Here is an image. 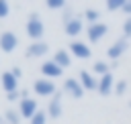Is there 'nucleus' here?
<instances>
[{"mask_svg": "<svg viewBox=\"0 0 131 124\" xmlns=\"http://www.w3.org/2000/svg\"><path fill=\"white\" fill-rule=\"evenodd\" d=\"M27 35L33 39V41H41V37L45 35V24L41 20V16L37 12H31L29 14V20H27Z\"/></svg>", "mask_w": 131, "mask_h": 124, "instance_id": "f257e3e1", "label": "nucleus"}, {"mask_svg": "<svg viewBox=\"0 0 131 124\" xmlns=\"http://www.w3.org/2000/svg\"><path fill=\"white\" fill-rule=\"evenodd\" d=\"M33 91L41 98H53L57 94V87L53 83V79H47V77H41L33 83Z\"/></svg>", "mask_w": 131, "mask_h": 124, "instance_id": "f03ea898", "label": "nucleus"}, {"mask_svg": "<svg viewBox=\"0 0 131 124\" xmlns=\"http://www.w3.org/2000/svg\"><path fill=\"white\" fill-rule=\"evenodd\" d=\"M127 49H129V39L121 37V39H117V41L106 49V57H108L111 61H119V59L127 53Z\"/></svg>", "mask_w": 131, "mask_h": 124, "instance_id": "7ed1b4c3", "label": "nucleus"}, {"mask_svg": "<svg viewBox=\"0 0 131 124\" xmlns=\"http://www.w3.org/2000/svg\"><path fill=\"white\" fill-rule=\"evenodd\" d=\"M106 33H108V24H104V22H94V24H88V28H86L88 41L92 45L98 43V41H102L106 37Z\"/></svg>", "mask_w": 131, "mask_h": 124, "instance_id": "20e7f679", "label": "nucleus"}, {"mask_svg": "<svg viewBox=\"0 0 131 124\" xmlns=\"http://www.w3.org/2000/svg\"><path fill=\"white\" fill-rule=\"evenodd\" d=\"M63 91L66 94H70L74 100H80L82 96H84V87H82V83H80V79H76V77H68L66 81H63Z\"/></svg>", "mask_w": 131, "mask_h": 124, "instance_id": "39448f33", "label": "nucleus"}, {"mask_svg": "<svg viewBox=\"0 0 131 124\" xmlns=\"http://www.w3.org/2000/svg\"><path fill=\"white\" fill-rule=\"evenodd\" d=\"M68 51H70V55H74L78 59H90V55H92L90 45L88 43H82V41H72Z\"/></svg>", "mask_w": 131, "mask_h": 124, "instance_id": "423d86ee", "label": "nucleus"}, {"mask_svg": "<svg viewBox=\"0 0 131 124\" xmlns=\"http://www.w3.org/2000/svg\"><path fill=\"white\" fill-rule=\"evenodd\" d=\"M47 53H49V45H47L45 41H33V43L27 47V51H25V55H27L29 59L43 57V55H47Z\"/></svg>", "mask_w": 131, "mask_h": 124, "instance_id": "0eeeda50", "label": "nucleus"}, {"mask_svg": "<svg viewBox=\"0 0 131 124\" xmlns=\"http://www.w3.org/2000/svg\"><path fill=\"white\" fill-rule=\"evenodd\" d=\"M41 73H43V77H47V79H55V77H61L63 69L51 59V61H43V63H41Z\"/></svg>", "mask_w": 131, "mask_h": 124, "instance_id": "6e6552de", "label": "nucleus"}, {"mask_svg": "<svg viewBox=\"0 0 131 124\" xmlns=\"http://www.w3.org/2000/svg\"><path fill=\"white\" fill-rule=\"evenodd\" d=\"M16 45H18V39H16L14 33L4 30V33L0 35V49H2L4 53H12V51L16 49Z\"/></svg>", "mask_w": 131, "mask_h": 124, "instance_id": "1a4fd4ad", "label": "nucleus"}, {"mask_svg": "<svg viewBox=\"0 0 131 124\" xmlns=\"http://www.w3.org/2000/svg\"><path fill=\"white\" fill-rule=\"evenodd\" d=\"M82 28H84V18L82 16H74L72 20L63 22V30H66L68 37H78L82 33Z\"/></svg>", "mask_w": 131, "mask_h": 124, "instance_id": "9d476101", "label": "nucleus"}, {"mask_svg": "<svg viewBox=\"0 0 131 124\" xmlns=\"http://www.w3.org/2000/svg\"><path fill=\"white\" fill-rule=\"evenodd\" d=\"M115 77H113V73H106V75H102V77H98V94L100 96H108V94H113L115 91Z\"/></svg>", "mask_w": 131, "mask_h": 124, "instance_id": "9b49d317", "label": "nucleus"}, {"mask_svg": "<svg viewBox=\"0 0 131 124\" xmlns=\"http://www.w3.org/2000/svg\"><path fill=\"white\" fill-rule=\"evenodd\" d=\"M18 112H20V116L23 118H33L39 110H37V102L33 100V98H25V100H20V104H18Z\"/></svg>", "mask_w": 131, "mask_h": 124, "instance_id": "f8f14e48", "label": "nucleus"}, {"mask_svg": "<svg viewBox=\"0 0 131 124\" xmlns=\"http://www.w3.org/2000/svg\"><path fill=\"white\" fill-rule=\"evenodd\" d=\"M61 112H63V106H61V94L57 91V94L51 98L49 106H47V116L53 118V120H57V118H61Z\"/></svg>", "mask_w": 131, "mask_h": 124, "instance_id": "ddd939ff", "label": "nucleus"}, {"mask_svg": "<svg viewBox=\"0 0 131 124\" xmlns=\"http://www.w3.org/2000/svg\"><path fill=\"white\" fill-rule=\"evenodd\" d=\"M80 83H82V87L86 89V91H94V89H98V79L94 77V73H90V71H80Z\"/></svg>", "mask_w": 131, "mask_h": 124, "instance_id": "4468645a", "label": "nucleus"}, {"mask_svg": "<svg viewBox=\"0 0 131 124\" xmlns=\"http://www.w3.org/2000/svg\"><path fill=\"white\" fill-rule=\"evenodd\" d=\"M0 81H2V87H4V91H6V94H10V91H18V79H16L10 71L2 73Z\"/></svg>", "mask_w": 131, "mask_h": 124, "instance_id": "2eb2a0df", "label": "nucleus"}, {"mask_svg": "<svg viewBox=\"0 0 131 124\" xmlns=\"http://www.w3.org/2000/svg\"><path fill=\"white\" fill-rule=\"evenodd\" d=\"M53 61H55L61 69H66V67H70V65H72V55H70V51L59 49V51H55V53H53Z\"/></svg>", "mask_w": 131, "mask_h": 124, "instance_id": "dca6fc26", "label": "nucleus"}, {"mask_svg": "<svg viewBox=\"0 0 131 124\" xmlns=\"http://www.w3.org/2000/svg\"><path fill=\"white\" fill-rule=\"evenodd\" d=\"M84 20H88V24H94V22H100V12L94 10V8H86L84 14H82Z\"/></svg>", "mask_w": 131, "mask_h": 124, "instance_id": "f3484780", "label": "nucleus"}, {"mask_svg": "<svg viewBox=\"0 0 131 124\" xmlns=\"http://www.w3.org/2000/svg\"><path fill=\"white\" fill-rule=\"evenodd\" d=\"M92 71H94V75H106V73H111V65L106 63V61H96L94 65H92Z\"/></svg>", "mask_w": 131, "mask_h": 124, "instance_id": "a211bd4d", "label": "nucleus"}, {"mask_svg": "<svg viewBox=\"0 0 131 124\" xmlns=\"http://www.w3.org/2000/svg\"><path fill=\"white\" fill-rule=\"evenodd\" d=\"M4 122H6V124H18V122H20V112H16V110H6Z\"/></svg>", "mask_w": 131, "mask_h": 124, "instance_id": "6ab92c4d", "label": "nucleus"}, {"mask_svg": "<svg viewBox=\"0 0 131 124\" xmlns=\"http://www.w3.org/2000/svg\"><path fill=\"white\" fill-rule=\"evenodd\" d=\"M127 4V0H106V10L115 12V10H123V6Z\"/></svg>", "mask_w": 131, "mask_h": 124, "instance_id": "aec40b11", "label": "nucleus"}, {"mask_svg": "<svg viewBox=\"0 0 131 124\" xmlns=\"http://www.w3.org/2000/svg\"><path fill=\"white\" fill-rule=\"evenodd\" d=\"M47 118H49V116H47V112H41V110H39V112H37L29 122H31V124H45V122H47Z\"/></svg>", "mask_w": 131, "mask_h": 124, "instance_id": "412c9836", "label": "nucleus"}, {"mask_svg": "<svg viewBox=\"0 0 131 124\" xmlns=\"http://www.w3.org/2000/svg\"><path fill=\"white\" fill-rule=\"evenodd\" d=\"M45 4L51 10H63L66 8V0H45Z\"/></svg>", "mask_w": 131, "mask_h": 124, "instance_id": "4be33fe9", "label": "nucleus"}, {"mask_svg": "<svg viewBox=\"0 0 131 124\" xmlns=\"http://www.w3.org/2000/svg\"><path fill=\"white\" fill-rule=\"evenodd\" d=\"M125 91H127V81H125V79H119V81L115 83V94L123 96Z\"/></svg>", "mask_w": 131, "mask_h": 124, "instance_id": "5701e85b", "label": "nucleus"}, {"mask_svg": "<svg viewBox=\"0 0 131 124\" xmlns=\"http://www.w3.org/2000/svg\"><path fill=\"white\" fill-rule=\"evenodd\" d=\"M123 37L125 39L131 37V16H127V20H123Z\"/></svg>", "mask_w": 131, "mask_h": 124, "instance_id": "b1692460", "label": "nucleus"}, {"mask_svg": "<svg viewBox=\"0 0 131 124\" xmlns=\"http://www.w3.org/2000/svg\"><path fill=\"white\" fill-rule=\"evenodd\" d=\"M8 12H10V6H8V0H0V18H4V16H8Z\"/></svg>", "mask_w": 131, "mask_h": 124, "instance_id": "393cba45", "label": "nucleus"}, {"mask_svg": "<svg viewBox=\"0 0 131 124\" xmlns=\"http://www.w3.org/2000/svg\"><path fill=\"white\" fill-rule=\"evenodd\" d=\"M74 16H76V14H74V10L66 6V8H63V22H68V20H72Z\"/></svg>", "mask_w": 131, "mask_h": 124, "instance_id": "a878e982", "label": "nucleus"}, {"mask_svg": "<svg viewBox=\"0 0 131 124\" xmlns=\"http://www.w3.org/2000/svg\"><path fill=\"white\" fill-rule=\"evenodd\" d=\"M20 98V91H10V94H6V100L8 102H16Z\"/></svg>", "mask_w": 131, "mask_h": 124, "instance_id": "bb28decb", "label": "nucleus"}, {"mask_svg": "<svg viewBox=\"0 0 131 124\" xmlns=\"http://www.w3.org/2000/svg\"><path fill=\"white\" fill-rule=\"evenodd\" d=\"M10 73H12V75H14L16 79H20V75H23V71H20V67H12V69H10Z\"/></svg>", "mask_w": 131, "mask_h": 124, "instance_id": "cd10ccee", "label": "nucleus"}, {"mask_svg": "<svg viewBox=\"0 0 131 124\" xmlns=\"http://www.w3.org/2000/svg\"><path fill=\"white\" fill-rule=\"evenodd\" d=\"M0 124H6V122H4V118H2V120H0Z\"/></svg>", "mask_w": 131, "mask_h": 124, "instance_id": "c85d7f7f", "label": "nucleus"}, {"mask_svg": "<svg viewBox=\"0 0 131 124\" xmlns=\"http://www.w3.org/2000/svg\"><path fill=\"white\" fill-rule=\"evenodd\" d=\"M129 108H131V102H129Z\"/></svg>", "mask_w": 131, "mask_h": 124, "instance_id": "c756f323", "label": "nucleus"}, {"mask_svg": "<svg viewBox=\"0 0 131 124\" xmlns=\"http://www.w3.org/2000/svg\"><path fill=\"white\" fill-rule=\"evenodd\" d=\"M129 2H131V0H129Z\"/></svg>", "mask_w": 131, "mask_h": 124, "instance_id": "7c9ffc66", "label": "nucleus"}, {"mask_svg": "<svg viewBox=\"0 0 131 124\" xmlns=\"http://www.w3.org/2000/svg\"><path fill=\"white\" fill-rule=\"evenodd\" d=\"M0 120H2V118H0Z\"/></svg>", "mask_w": 131, "mask_h": 124, "instance_id": "2f4dec72", "label": "nucleus"}]
</instances>
